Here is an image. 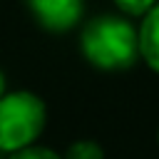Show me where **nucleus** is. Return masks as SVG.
<instances>
[{"label":"nucleus","mask_w":159,"mask_h":159,"mask_svg":"<svg viewBox=\"0 0 159 159\" xmlns=\"http://www.w3.org/2000/svg\"><path fill=\"white\" fill-rule=\"evenodd\" d=\"M82 52L94 67L124 70L139 55V32L117 15L94 17L82 30Z\"/></svg>","instance_id":"nucleus-1"},{"label":"nucleus","mask_w":159,"mask_h":159,"mask_svg":"<svg viewBox=\"0 0 159 159\" xmlns=\"http://www.w3.org/2000/svg\"><path fill=\"white\" fill-rule=\"evenodd\" d=\"M45 127V104L32 92H10L0 97V149L20 152L32 147Z\"/></svg>","instance_id":"nucleus-2"},{"label":"nucleus","mask_w":159,"mask_h":159,"mask_svg":"<svg viewBox=\"0 0 159 159\" xmlns=\"http://www.w3.org/2000/svg\"><path fill=\"white\" fill-rule=\"evenodd\" d=\"M47 30H70L82 12V0H27Z\"/></svg>","instance_id":"nucleus-3"},{"label":"nucleus","mask_w":159,"mask_h":159,"mask_svg":"<svg viewBox=\"0 0 159 159\" xmlns=\"http://www.w3.org/2000/svg\"><path fill=\"white\" fill-rule=\"evenodd\" d=\"M139 55L142 60L159 72V2L144 15L139 30Z\"/></svg>","instance_id":"nucleus-4"},{"label":"nucleus","mask_w":159,"mask_h":159,"mask_svg":"<svg viewBox=\"0 0 159 159\" xmlns=\"http://www.w3.org/2000/svg\"><path fill=\"white\" fill-rule=\"evenodd\" d=\"M102 149L99 144L94 142H75L70 149H67V157L65 159H102Z\"/></svg>","instance_id":"nucleus-5"},{"label":"nucleus","mask_w":159,"mask_h":159,"mask_svg":"<svg viewBox=\"0 0 159 159\" xmlns=\"http://www.w3.org/2000/svg\"><path fill=\"white\" fill-rule=\"evenodd\" d=\"M114 2H117V7L124 10L127 15H147V12L157 5V0H114Z\"/></svg>","instance_id":"nucleus-6"},{"label":"nucleus","mask_w":159,"mask_h":159,"mask_svg":"<svg viewBox=\"0 0 159 159\" xmlns=\"http://www.w3.org/2000/svg\"><path fill=\"white\" fill-rule=\"evenodd\" d=\"M10 159H60V154H55L47 147H25L20 152H12Z\"/></svg>","instance_id":"nucleus-7"},{"label":"nucleus","mask_w":159,"mask_h":159,"mask_svg":"<svg viewBox=\"0 0 159 159\" xmlns=\"http://www.w3.org/2000/svg\"><path fill=\"white\" fill-rule=\"evenodd\" d=\"M5 94V77H2V72H0V97Z\"/></svg>","instance_id":"nucleus-8"}]
</instances>
